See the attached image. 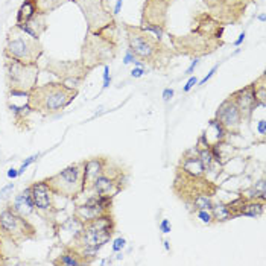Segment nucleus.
I'll return each instance as SVG.
<instances>
[{
  "label": "nucleus",
  "mask_w": 266,
  "mask_h": 266,
  "mask_svg": "<svg viewBox=\"0 0 266 266\" xmlns=\"http://www.w3.org/2000/svg\"><path fill=\"white\" fill-rule=\"evenodd\" d=\"M43 53L44 47L40 40L31 37L16 25L10 28L4 49L5 58H13L26 64H38V59L43 56Z\"/></svg>",
  "instance_id": "obj_6"
},
{
  "label": "nucleus",
  "mask_w": 266,
  "mask_h": 266,
  "mask_svg": "<svg viewBox=\"0 0 266 266\" xmlns=\"http://www.w3.org/2000/svg\"><path fill=\"white\" fill-rule=\"evenodd\" d=\"M44 69H46V72L56 76L62 84L73 87V88H79V85L87 79L88 73L92 72L82 62V59H76V61L50 59Z\"/></svg>",
  "instance_id": "obj_13"
},
{
  "label": "nucleus",
  "mask_w": 266,
  "mask_h": 266,
  "mask_svg": "<svg viewBox=\"0 0 266 266\" xmlns=\"http://www.w3.org/2000/svg\"><path fill=\"white\" fill-rule=\"evenodd\" d=\"M203 4L216 20L227 26L240 23L254 0H203Z\"/></svg>",
  "instance_id": "obj_12"
},
{
  "label": "nucleus",
  "mask_w": 266,
  "mask_h": 266,
  "mask_svg": "<svg viewBox=\"0 0 266 266\" xmlns=\"http://www.w3.org/2000/svg\"><path fill=\"white\" fill-rule=\"evenodd\" d=\"M245 35H246V34H245V32H242V34H240V35H239V38H237V40H236V41H234V46H236V47H239V46H240V44H242V41H243V40H245Z\"/></svg>",
  "instance_id": "obj_46"
},
{
  "label": "nucleus",
  "mask_w": 266,
  "mask_h": 266,
  "mask_svg": "<svg viewBox=\"0 0 266 266\" xmlns=\"http://www.w3.org/2000/svg\"><path fill=\"white\" fill-rule=\"evenodd\" d=\"M53 264H61V266H79V264H87L85 258L72 246H65L64 252L52 261Z\"/></svg>",
  "instance_id": "obj_24"
},
{
  "label": "nucleus",
  "mask_w": 266,
  "mask_h": 266,
  "mask_svg": "<svg viewBox=\"0 0 266 266\" xmlns=\"http://www.w3.org/2000/svg\"><path fill=\"white\" fill-rule=\"evenodd\" d=\"M258 20H260V22H264V14H260V16H258Z\"/></svg>",
  "instance_id": "obj_48"
},
{
  "label": "nucleus",
  "mask_w": 266,
  "mask_h": 266,
  "mask_svg": "<svg viewBox=\"0 0 266 266\" xmlns=\"http://www.w3.org/2000/svg\"><path fill=\"white\" fill-rule=\"evenodd\" d=\"M134 61H136V56H134L129 50H126V55H125L123 62H125V64H129V62H134Z\"/></svg>",
  "instance_id": "obj_43"
},
{
  "label": "nucleus",
  "mask_w": 266,
  "mask_h": 266,
  "mask_svg": "<svg viewBox=\"0 0 266 266\" xmlns=\"http://www.w3.org/2000/svg\"><path fill=\"white\" fill-rule=\"evenodd\" d=\"M200 64V61H198V58H193V61H192V64H190V67L186 70V75H189V76H192V73L195 72V69H196V65Z\"/></svg>",
  "instance_id": "obj_40"
},
{
  "label": "nucleus",
  "mask_w": 266,
  "mask_h": 266,
  "mask_svg": "<svg viewBox=\"0 0 266 266\" xmlns=\"http://www.w3.org/2000/svg\"><path fill=\"white\" fill-rule=\"evenodd\" d=\"M37 236V228L13 209H5L0 213V239L4 243L20 246L26 240H32Z\"/></svg>",
  "instance_id": "obj_8"
},
{
  "label": "nucleus",
  "mask_w": 266,
  "mask_h": 266,
  "mask_svg": "<svg viewBox=\"0 0 266 266\" xmlns=\"http://www.w3.org/2000/svg\"><path fill=\"white\" fill-rule=\"evenodd\" d=\"M107 157H93L90 160H85V167H84V193L90 192L92 186L98 176L104 173L108 164Z\"/></svg>",
  "instance_id": "obj_19"
},
{
  "label": "nucleus",
  "mask_w": 266,
  "mask_h": 266,
  "mask_svg": "<svg viewBox=\"0 0 266 266\" xmlns=\"http://www.w3.org/2000/svg\"><path fill=\"white\" fill-rule=\"evenodd\" d=\"M264 213V201L260 200H249L246 196V201L243 203L240 209V216H249V218H258Z\"/></svg>",
  "instance_id": "obj_26"
},
{
  "label": "nucleus",
  "mask_w": 266,
  "mask_h": 266,
  "mask_svg": "<svg viewBox=\"0 0 266 266\" xmlns=\"http://www.w3.org/2000/svg\"><path fill=\"white\" fill-rule=\"evenodd\" d=\"M70 2V0H37V4H38V8L41 13L44 14H50L53 11H56L58 8H61L64 4Z\"/></svg>",
  "instance_id": "obj_29"
},
{
  "label": "nucleus",
  "mask_w": 266,
  "mask_h": 266,
  "mask_svg": "<svg viewBox=\"0 0 266 266\" xmlns=\"http://www.w3.org/2000/svg\"><path fill=\"white\" fill-rule=\"evenodd\" d=\"M143 73H145V69H143V67H136V69H132L131 76H132V78H142Z\"/></svg>",
  "instance_id": "obj_41"
},
{
  "label": "nucleus",
  "mask_w": 266,
  "mask_h": 266,
  "mask_svg": "<svg viewBox=\"0 0 266 266\" xmlns=\"http://www.w3.org/2000/svg\"><path fill=\"white\" fill-rule=\"evenodd\" d=\"M172 98H173V90H172V88H166V90L163 92V99H164V102H169Z\"/></svg>",
  "instance_id": "obj_39"
},
{
  "label": "nucleus",
  "mask_w": 266,
  "mask_h": 266,
  "mask_svg": "<svg viewBox=\"0 0 266 266\" xmlns=\"http://www.w3.org/2000/svg\"><path fill=\"white\" fill-rule=\"evenodd\" d=\"M17 26V25H16ZM22 31H25L26 34H29L31 37L40 40V37L47 31L49 25H47V14L38 11L35 16H32L26 23H23L22 26H19Z\"/></svg>",
  "instance_id": "obj_21"
},
{
  "label": "nucleus",
  "mask_w": 266,
  "mask_h": 266,
  "mask_svg": "<svg viewBox=\"0 0 266 266\" xmlns=\"http://www.w3.org/2000/svg\"><path fill=\"white\" fill-rule=\"evenodd\" d=\"M172 190L186 206H190L196 196H213L218 190V186L209 181L207 176H195L176 169Z\"/></svg>",
  "instance_id": "obj_10"
},
{
  "label": "nucleus",
  "mask_w": 266,
  "mask_h": 266,
  "mask_svg": "<svg viewBox=\"0 0 266 266\" xmlns=\"http://www.w3.org/2000/svg\"><path fill=\"white\" fill-rule=\"evenodd\" d=\"M116 230V222L111 213L101 215L92 221L82 224L79 231L73 234L72 248L76 249L88 263H92L96 252L113 237Z\"/></svg>",
  "instance_id": "obj_2"
},
{
  "label": "nucleus",
  "mask_w": 266,
  "mask_h": 266,
  "mask_svg": "<svg viewBox=\"0 0 266 266\" xmlns=\"http://www.w3.org/2000/svg\"><path fill=\"white\" fill-rule=\"evenodd\" d=\"M125 239L123 237H117L116 240H114V243H113V251L114 252H120L123 248H125Z\"/></svg>",
  "instance_id": "obj_33"
},
{
  "label": "nucleus",
  "mask_w": 266,
  "mask_h": 266,
  "mask_svg": "<svg viewBox=\"0 0 266 266\" xmlns=\"http://www.w3.org/2000/svg\"><path fill=\"white\" fill-rule=\"evenodd\" d=\"M84 167L85 160L73 163L61 172L49 176V178H44V181L56 196H62L67 200L78 198L84 193Z\"/></svg>",
  "instance_id": "obj_7"
},
{
  "label": "nucleus",
  "mask_w": 266,
  "mask_h": 266,
  "mask_svg": "<svg viewBox=\"0 0 266 266\" xmlns=\"http://www.w3.org/2000/svg\"><path fill=\"white\" fill-rule=\"evenodd\" d=\"M196 84H198V78H196V76H190V78H189V81H187V84L184 85V92H186V93H187V92H190Z\"/></svg>",
  "instance_id": "obj_35"
},
{
  "label": "nucleus",
  "mask_w": 266,
  "mask_h": 266,
  "mask_svg": "<svg viewBox=\"0 0 266 266\" xmlns=\"http://www.w3.org/2000/svg\"><path fill=\"white\" fill-rule=\"evenodd\" d=\"M38 11H40V8H38L37 0H25V2L22 4V7L19 8V11H17L16 25H17V26H22V25L26 23L32 16H35Z\"/></svg>",
  "instance_id": "obj_25"
},
{
  "label": "nucleus",
  "mask_w": 266,
  "mask_h": 266,
  "mask_svg": "<svg viewBox=\"0 0 266 266\" xmlns=\"http://www.w3.org/2000/svg\"><path fill=\"white\" fill-rule=\"evenodd\" d=\"M224 31L225 25L219 20H216L210 13H198L192 20L190 32H196L200 35L215 38V40H224Z\"/></svg>",
  "instance_id": "obj_17"
},
{
  "label": "nucleus",
  "mask_w": 266,
  "mask_h": 266,
  "mask_svg": "<svg viewBox=\"0 0 266 266\" xmlns=\"http://www.w3.org/2000/svg\"><path fill=\"white\" fill-rule=\"evenodd\" d=\"M163 243H164V248H166V251H169V249H170V246H169V242H167V240H164Z\"/></svg>",
  "instance_id": "obj_47"
},
{
  "label": "nucleus",
  "mask_w": 266,
  "mask_h": 266,
  "mask_svg": "<svg viewBox=\"0 0 266 266\" xmlns=\"http://www.w3.org/2000/svg\"><path fill=\"white\" fill-rule=\"evenodd\" d=\"M215 119L221 122V125L227 129L228 134H240V126L243 122V117L237 108V105L234 104V101L228 96L218 108Z\"/></svg>",
  "instance_id": "obj_16"
},
{
  "label": "nucleus",
  "mask_w": 266,
  "mask_h": 266,
  "mask_svg": "<svg viewBox=\"0 0 266 266\" xmlns=\"http://www.w3.org/2000/svg\"><path fill=\"white\" fill-rule=\"evenodd\" d=\"M70 2L76 4L81 10L87 23V32L98 34L117 23L116 16L110 8V0H70Z\"/></svg>",
  "instance_id": "obj_11"
},
{
  "label": "nucleus",
  "mask_w": 266,
  "mask_h": 266,
  "mask_svg": "<svg viewBox=\"0 0 266 266\" xmlns=\"http://www.w3.org/2000/svg\"><path fill=\"white\" fill-rule=\"evenodd\" d=\"M8 176H10V178H17V176H19V170L17 169H10L8 170Z\"/></svg>",
  "instance_id": "obj_45"
},
{
  "label": "nucleus",
  "mask_w": 266,
  "mask_h": 266,
  "mask_svg": "<svg viewBox=\"0 0 266 266\" xmlns=\"http://www.w3.org/2000/svg\"><path fill=\"white\" fill-rule=\"evenodd\" d=\"M195 213H196V216H198L204 224H207V225L213 224V215H212L210 210H196Z\"/></svg>",
  "instance_id": "obj_31"
},
{
  "label": "nucleus",
  "mask_w": 266,
  "mask_h": 266,
  "mask_svg": "<svg viewBox=\"0 0 266 266\" xmlns=\"http://www.w3.org/2000/svg\"><path fill=\"white\" fill-rule=\"evenodd\" d=\"M38 157H40V154H35V155L28 157V158L22 163V166H20V169H19V175H22V173H23V172H25V170H26V169H28V167H29V166H31V164H32V163L38 158Z\"/></svg>",
  "instance_id": "obj_32"
},
{
  "label": "nucleus",
  "mask_w": 266,
  "mask_h": 266,
  "mask_svg": "<svg viewBox=\"0 0 266 266\" xmlns=\"http://www.w3.org/2000/svg\"><path fill=\"white\" fill-rule=\"evenodd\" d=\"M257 129H258L260 136H264V134H266V122H264V119L258 120V123H257Z\"/></svg>",
  "instance_id": "obj_42"
},
{
  "label": "nucleus",
  "mask_w": 266,
  "mask_h": 266,
  "mask_svg": "<svg viewBox=\"0 0 266 266\" xmlns=\"http://www.w3.org/2000/svg\"><path fill=\"white\" fill-rule=\"evenodd\" d=\"M78 96V88L69 87L61 81L37 85L28 95V105L34 113L41 116H53L69 107Z\"/></svg>",
  "instance_id": "obj_3"
},
{
  "label": "nucleus",
  "mask_w": 266,
  "mask_h": 266,
  "mask_svg": "<svg viewBox=\"0 0 266 266\" xmlns=\"http://www.w3.org/2000/svg\"><path fill=\"white\" fill-rule=\"evenodd\" d=\"M212 215H213V224H218V222H227L231 218V213L228 212L225 203H218V204H213L212 207Z\"/></svg>",
  "instance_id": "obj_28"
},
{
  "label": "nucleus",
  "mask_w": 266,
  "mask_h": 266,
  "mask_svg": "<svg viewBox=\"0 0 266 266\" xmlns=\"http://www.w3.org/2000/svg\"><path fill=\"white\" fill-rule=\"evenodd\" d=\"M160 230H161L164 234L170 233V230H172V227H170V222H169L167 219H163V221L160 222Z\"/></svg>",
  "instance_id": "obj_36"
},
{
  "label": "nucleus",
  "mask_w": 266,
  "mask_h": 266,
  "mask_svg": "<svg viewBox=\"0 0 266 266\" xmlns=\"http://www.w3.org/2000/svg\"><path fill=\"white\" fill-rule=\"evenodd\" d=\"M31 195L38 215H41L44 219H53L55 213L58 212L55 204L56 195L50 190V187L46 184L44 180L37 181L31 186Z\"/></svg>",
  "instance_id": "obj_15"
},
{
  "label": "nucleus",
  "mask_w": 266,
  "mask_h": 266,
  "mask_svg": "<svg viewBox=\"0 0 266 266\" xmlns=\"http://www.w3.org/2000/svg\"><path fill=\"white\" fill-rule=\"evenodd\" d=\"M206 142L209 143V146H213V145H218V143H224L228 137V132L227 129L221 125L219 120H216L215 117L209 122L207 125V129L203 132Z\"/></svg>",
  "instance_id": "obj_22"
},
{
  "label": "nucleus",
  "mask_w": 266,
  "mask_h": 266,
  "mask_svg": "<svg viewBox=\"0 0 266 266\" xmlns=\"http://www.w3.org/2000/svg\"><path fill=\"white\" fill-rule=\"evenodd\" d=\"M173 2L175 0H145L140 26H155L166 31L167 11Z\"/></svg>",
  "instance_id": "obj_14"
},
{
  "label": "nucleus",
  "mask_w": 266,
  "mask_h": 266,
  "mask_svg": "<svg viewBox=\"0 0 266 266\" xmlns=\"http://www.w3.org/2000/svg\"><path fill=\"white\" fill-rule=\"evenodd\" d=\"M230 98L234 101V104L237 105L243 120H249L252 113L255 111V108H258L255 99H254V95H252V87L251 84L245 85L243 88H239L234 93L230 95Z\"/></svg>",
  "instance_id": "obj_18"
},
{
  "label": "nucleus",
  "mask_w": 266,
  "mask_h": 266,
  "mask_svg": "<svg viewBox=\"0 0 266 266\" xmlns=\"http://www.w3.org/2000/svg\"><path fill=\"white\" fill-rule=\"evenodd\" d=\"M13 189H14V183H10L8 186H5V187H4L2 190H0V201H2V200H4V198L7 196V193H10V192H11Z\"/></svg>",
  "instance_id": "obj_37"
},
{
  "label": "nucleus",
  "mask_w": 266,
  "mask_h": 266,
  "mask_svg": "<svg viewBox=\"0 0 266 266\" xmlns=\"http://www.w3.org/2000/svg\"><path fill=\"white\" fill-rule=\"evenodd\" d=\"M170 46L176 55L200 58L216 52L221 46H224V40H215L196 32H189L187 35H173L169 34Z\"/></svg>",
  "instance_id": "obj_9"
},
{
  "label": "nucleus",
  "mask_w": 266,
  "mask_h": 266,
  "mask_svg": "<svg viewBox=\"0 0 266 266\" xmlns=\"http://www.w3.org/2000/svg\"><path fill=\"white\" fill-rule=\"evenodd\" d=\"M110 82H111V76H110V65L105 64L104 65V88L110 87Z\"/></svg>",
  "instance_id": "obj_34"
},
{
  "label": "nucleus",
  "mask_w": 266,
  "mask_h": 266,
  "mask_svg": "<svg viewBox=\"0 0 266 266\" xmlns=\"http://www.w3.org/2000/svg\"><path fill=\"white\" fill-rule=\"evenodd\" d=\"M218 67H219V65H215V67H213V69H212V70H210V72H209V73H207V75L201 79V81H200V85H204V84H206V82H207V81H209V79L215 75V73H216Z\"/></svg>",
  "instance_id": "obj_38"
},
{
  "label": "nucleus",
  "mask_w": 266,
  "mask_h": 266,
  "mask_svg": "<svg viewBox=\"0 0 266 266\" xmlns=\"http://www.w3.org/2000/svg\"><path fill=\"white\" fill-rule=\"evenodd\" d=\"M10 209H13L22 216H28L29 213H32L35 210V206H34L32 195H31V187L25 189L20 195H17L13 206H10Z\"/></svg>",
  "instance_id": "obj_23"
},
{
  "label": "nucleus",
  "mask_w": 266,
  "mask_h": 266,
  "mask_svg": "<svg viewBox=\"0 0 266 266\" xmlns=\"http://www.w3.org/2000/svg\"><path fill=\"white\" fill-rule=\"evenodd\" d=\"M123 31L128 41V50L136 56L137 61L152 70L166 72L170 65V61L178 56L172 47L140 26L123 23Z\"/></svg>",
  "instance_id": "obj_1"
},
{
  "label": "nucleus",
  "mask_w": 266,
  "mask_h": 266,
  "mask_svg": "<svg viewBox=\"0 0 266 266\" xmlns=\"http://www.w3.org/2000/svg\"><path fill=\"white\" fill-rule=\"evenodd\" d=\"M122 5H123V0H117V2H116V7H114V11H113V14H114V16H117V14L120 13Z\"/></svg>",
  "instance_id": "obj_44"
},
{
  "label": "nucleus",
  "mask_w": 266,
  "mask_h": 266,
  "mask_svg": "<svg viewBox=\"0 0 266 266\" xmlns=\"http://www.w3.org/2000/svg\"><path fill=\"white\" fill-rule=\"evenodd\" d=\"M119 47L120 38H119V26L116 23L102 29L98 34L87 32L82 43L81 59L88 69L95 70L99 65L111 62L117 56Z\"/></svg>",
  "instance_id": "obj_4"
},
{
  "label": "nucleus",
  "mask_w": 266,
  "mask_h": 266,
  "mask_svg": "<svg viewBox=\"0 0 266 266\" xmlns=\"http://www.w3.org/2000/svg\"><path fill=\"white\" fill-rule=\"evenodd\" d=\"M176 169L181 170V172H186L189 175H195V176H206L207 172H206V167L196 152V148H192L189 151H186L176 166Z\"/></svg>",
  "instance_id": "obj_20"
},
{
  "label": "nucleus",
  "mask_w": 266,
  "mask_h": 266,
  "mask_svg": "<svg viewBox=\"0 0 266 266\" xmlns=\"http://www.w3.org/2000/svg\"><path fill=\"white\" fill-rule=\"evenodd\" d=\"M4 69L8 95L28 98L38 82V64H26L13 58H5Z\"/></svg>",
  "instance_id": "obj_5"
},
{
  "label": "nucleus",
  "mask_w": 266,
  "mask_h": 266,
  "mask_svg": "<svg viewBox=\"0 0 266 266\" xmlns=\"http://www.w3.org/2000/svg\"><path fill=\"white\" fill-rule=\"evenodd\" d=\"M213 200H212V196H206V195H201V196H196L192 203H190V206H187V209L189 210H212V207H213Z\"/></svg>",
  "instance_id": "obj_30"
},
{
  "label": "nucleus",
  "mask_w": 266,
  "mask_h": 266,
  "mask_svg": "<svg viewBox=\"0 0 266 266\" xmlns=\"http://www.w3.org/2000/svg\"><path fill=\"white\" fill-rule=\"evenodd\" d=\"M264 79H266V75L261 73L254 82H251L252 95H254V99H255L258 107L266 105V84H264Z\"/></svg>",
  "instance_id": "obj_27"
}]
</instances>
